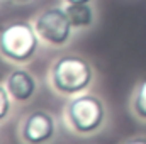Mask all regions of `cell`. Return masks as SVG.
<instances>
[{"mask_svg": "<svg viewBox=\"0 0 146 144\" xmlns=\"http://www.w3.org/2000/svg\"><path fill=\"white\" fill-rule=\"evenodd\" d=\"M33 24L41 41H44L51 48L65 46L72 39V34L75 31L65 7H60V5L41 10L34 17Z\"/></svg>", "mask_w": 146, "mask_h": 144, "instance_id": "277c9868", "label": "cell"}, {"mask_svg": "<svg viewBox=\"0 0 146 144\" xmlns=\"http://www.w3.org/2000/svg\"><path fill=\"white\" fill-rule=\"evenodd\" d=\"M66 124L78 136L97 134L107 120V108L100 97L94 93L73 95L65 108Z\"/></svg>", "mask_w": 146, "mask_h": 144, "instance_id": "3957f363", "label": "cell"}, {"mask_svg": "<svg viewBox=\"0 0 146 144\" xmlns=\"http://www.w3.org/2000/svg\"><path fill=\"white\" fill-rule=\"evenodd\" d=\"M129 107L133 115L138 120L146 122V78L139 80L131 93V100H129Z\"/></svg>", "mask_w": 146, "mask_h": 144, "instance_id": "ba28073f", "label": "cell"}, {"mask_svg": "<svg viewBox=\"0 0 146 144\" xmlns=\"http://www.w3.org/2000/svg\"><path fill=\"white\" fill-rule=\"evenodd\" d=\"M65 10L75 29H88L95 22V10L90 3H66Z\"/></svg>", "mask_w": 146, "mask_h": 144, "instance_id": "52a82bcc", "label": "cell"}, {"mask_svg": "<svg viewBox=\"0 0 146 144\" xmlns=\"http://www.w3.org/2000/svg\"><path fill=\"white\" fill-rule=\"evenodd\" d=\"M14 2H19V3H24V2H29V0H14Z\"/></svg>", "mask_w": 146, "mask_h": 144, "instance_id": "7c38bea8", "label": "cell"}, {"mask_svg": "<svg viewBox=\"0 0 146 144\" xmlns=\"http://www.w3.org/2000/svg\"><path fill=\"white\" fill-rule=\"evenodd\" d=\"M49 81L56 93L73 97L83 93L94 81V68L88 59L78 54H63L54 59L49 70Z\"/></svg>", "mask_w": 146, "mask_h": 144, "instance_id": "6da1fadb", "label": "cell"}, {"mask_svg": "<svg viewBox=\"0 0 146 144\" xmlns=\"http://www.w3.org/2000/svg\"><path fill=\"white\" fill-rule=\"evenodd\" d=\"M92 0H65V3H90Z\"/></svg>", "mask_w": 146, "mask_h": 144, "instance_id": "8fae6325", "label": "cell"}, {"mask_svg": "<svg viewBox=\"0 0 146 144\" xmlns=\"http://www.w3.org/2000/svg\"><path fill=\"white\" fill-rule=\"evenodd\" d=\"M56 137V120L48 110L29 112L19 126L22 144H49Z\"/></svg>", "mask_w": 146, "mask_h": 144, "instance_id": "5b68a950", "label": "cell"}, {"mask_svg": "<svg viewBox=\"0 0 146 144\" xmlns=\"http://www.w3.org/2000/svg\"><path fill=\"white\" fill-rule=\"evenodd\" d=\"M5 88L10 93L12 100L17 104H27L34 98L37 93V80L29 70L22 68V65H17L5 78Z\"/></svg>", "mask_w": 146, "mask_h": 144, "instance_id": "8992f818", "label": "cell"}, {"mask_svg": "<svg viewBox=\"0 0 146 144\" xmlns=\"http://www.w3.org/2000/svg\"><path fill=\"white\" fill-rule=\"evenodd\" d=\"M10 107H12V97L7 92L5 85H0V122H3L9 117Z\"/></svg>", "mask_w": 146, "mask_h": 144, "instance_id": "9c48e42d", "label": "cell"}, {"mask_svg": "<svg viewBox=\"0 0 146 144\" xmlns=\"http://www.w3.org/2000/svg\"><path fill=\"white\" fill-rule=\"evenodd\" d=\"M41 37L27 20H10L0 27V56L14 65H27L34 59Z\"/></svg>", "mask_w": 146, "mask_h": 144, "instance_id": "7a4b0ae2", "label": "cell"}, {"mask_svg": "<svg viewBox=\"0 0 146 144\" xmlns=\"http://www.w3.org/2000/svg\"><path fill=\"white\" fill-rule=\"evenodd\" d=\"M122 144H146V137L145 136H136V137H129L126 139Z\"/></svg>", "mask_w": 146, "mask_h": 144, "instance_id": "30bf717a", "label": "cell"}]
</instances>
